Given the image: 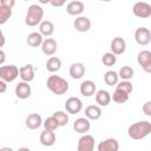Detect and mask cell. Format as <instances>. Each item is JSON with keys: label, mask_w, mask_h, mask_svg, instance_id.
Returning <instances> with one entry per match:
<instances>
[{"label": "cell", "mask_w": 151, "mask_h": 151, "mask_svg": "<svg viewBox=\"0 0 151 151\" xmlns=\"http://www.w3.org/2000/svg\"><path fill=\"white\" fill-rule=\"evenodd\" d=\"M151 132V123L146 120H140L137 123H133L127 129V134L130 138L134 140H139L145 138Z\"/></svg>", "instance_id": "1"}, {"label": "cell", "mask_w": 151, "mask_h": 151, "mask_svg": "<svg viewBox=\"0 0 151 151\" xmlns=\"http://www.w3.org/2000/svg\"><path fill=\"white\" fill-rule=\"evenodd\" d=\"M47 88L57 96H61L68 91V83L59 76H50L46 81Z\"/></svg>", "instance_id": "2"}, {"label": "cell", "mask_w": 151, "mask_h": 151, "mask_svg": "<svg viewBox=\"0 0 151 151\" xmlns=\"http://www.w3.org/2000/svg\"><path fill=\"white\" fill-rule=\"evenodd\" d=\"M44 17V9L39 5H31L28 7V11L25 17V24L27 26H37L38 24L41 22V19Z\"/></svg>", "instance_id": "3"}, {"label": "cell", "mask_w": 151, "mask_h": 151, "mask_svg": "<svg viewBox=\"0 0 151 151\" xmlns=\"http://www.w3.org/2000/svg\"><path fill=\"white\" fill-rule=\"evenodd\" d=\"M20 74V70L15 65H5L0 67V78L6 83L14 81Z\"/></svg>", "instance_id": "4"}, {"label": "cell", "mask_w": 151, "mask_h": 151, "mask_svg": "<svg viewBox=\"0 0 151 151\" xmlns=\"http://www.w3.org/2000/svg\"><path fill=\"white\" fill-rule=\"evenodd\" d=\"M132 12L136 17L146 19V18L151 17V5L147 2H144V1H138L133 5Z\"/></svg>", "instance_id": "5"}, {"label": "cell", "mask_w": 151, "mask_h": 151, "mask_svg": "<svg viewBox=\"0 0 151 151\" xmlns=\"http://www.w3.org/2000/svg\"><path fill=\"white\" fill-rule=\"evenodd\" d=\"M81 109H83V103H81V100H80L79 98H77V97H70V98L66 100V103H65V110H66L68 113H71V114H77V113H79V112L81 111Z\"/></svg>", "instance_id": "6"}, {"label": "cell", "mask_w": 151, "mask_h": 151, "mask_svg": "<svg viewBox=\"0 0 151 151\" xmlns=\"http://www.w3.org/2000/svg\"><path fill=\"white\" fill-rule=\"evenodd\" d=\"M78 151H92L94 149V138L91 134L84 133L78 140Z\"/></svg>", "instance_id": "7"}, {"label": "cell", "mask_w": 151, "mask_h": 151, "mask_svg": "<svg viewBox=\"0 0 151 151\" xmlns=\"http://www.w3.org/2000/svg\"><path fill=\"white\" fill-rule=\"evenodd\" d=\"M134 39L139 45H147L151 42V32L146 27H139L134 32Z\"/></svg>", "instance_id": "8"}, {"label": "cell", "mask_w": 151, "mask_h": 151, "mask_svg": "<svg viewBox=\"0 0 151 151\" xmlns=\"http://www.w3.org/2000/svg\"><path fill=\"white\" fill-rule=\"evenodd\" d=\"M90 127H91V124H90V120L87 117H80V118L76 119L73 123V129L76 130V132L81 133V134L88 132Z\"/></svg>", "instance_id": "9"}, {"label": "cell", "mask_w": 151, "mask_h": 151, "mask_svg": "<svg viewBox=\"0 0 151 151\" xmlns=\"http://www.w3.org/2000/svg\"><path fill=\"white\" fill-rule=\"evenodd\" d=\"M98 151H118L119 143L114 138H107L98 144Z\"/></svg>", "instance_id": "10"}, {"label": "cell", "mask_w": 151, "mask_h": 151, "mask_svg": "<svg viewBox=\"0 0 151 151\" xmlns=\"http://www.w3.org/2000/svg\"><path fill=\"white\" fill-rule=\"evenodd\" d=\"M126 50V42L122 37H116L112 39L111 41V51L112 53H114L116 55L123 54Z\"/></svg>", "instance_id": "11"}, {"label": "cell", "mask_w": 151, "mask_h": 151, "mask_svg": "<svg viewBox=\"0 0 151 151\" xmlns=\"http://www.w3.org/2000/svg\"><path fill=\"white\" fill-rule=\"evenodd\" d=\"M57 48H58V44L54 39L52 38H47L42 41L41 44V51L44 54L46 55H53L55 52H57Z\"/></svg>", "instance_id": "12"}, {"label": "cell", "mask_w": 151, "mask_h": 151, "mask_svg": "<svg viewBox=\"0 0 151 151\" xmlns=\"http://www.w3.org/2000/svg\"><path fill=\"white\" fill-rule=\"evenodd\" d=\"M31 92L32 90L27 81H21L15 86V96L19 99H27L31 96Z\"/></svg>", "instance_id": "13"}, {"label": "cell", "mask_w": 151, "mask_h": 151, "mask_svg": "<svg viewBox=\"0 0 151 151\" xmlns=\"http://www.w3.org/2000/svg\"><path fill=\"white\" fill-rule=\"evenodd\" d=\"M73 26L74 28L78 31V32H87L90 28H91V21L87 17H83V15H79L74 22H73Z\"/></svg>", "instance_id": "14"}, {"label": "cell", "mask_w": 151, "mask_h": 151, "mask_svg": "<svg viewBox=\"0 0 151 151\" xmlns=\"http://www.w3.org/2000/svg\"><path fill=\"white\" fill-rule=\"evenodd\" d=\"M85 9V6L81 1H71L66 6V12L70 15H80Z\"/></svg>", "instance_id": "15"}, {"label": "cell", "mask_w": 151, "mask_h": 151, "mask_svg": "<svg viewBox=\"0 0 151 151\" xmlns=\"http://www.w3.org/2000/svg\"><path fill=\"white\" fill-rule=\"evenodd\" d=\"M41 124H42V118L38 113H31L26 118V126L29 130H35V129L40 127Z\"/></svg>", "instance_id": "16"}, {"label": "cell", "mask_w": 151, "mask_h": 151, "mask_svg": "<svg viewBox=\"0 0 151 151\" xmlns=\"http://www.w3.org/2000/svg\"><path fill=\"white\" fill-rule=\"evenodd\" d=\"M19 77L21 78L22 81H32L34 79V68H33V65L31 64H27L22 67H20V74Z\"/></svg>", "instance_id": "17"}, {"label": "cell", "mask_w": 151, "mask_h": 151, "mask_svg": "<svg viewBox=\"0 0 151 151\" xmlns=\"http://www.w3.org/2000/svg\"><path fill=\"white\" fill-rule=\"evenodd\" d=\"M79 90L84 97H92L96 93V84L92 80H85L80 84Z\"/></svg>", "instance_id": "18"}, {"label": "cell", "mask_w": 151, "mask_h": 151, "mask_svg": "<svg viewBox=\"0 0 151 151\" xmlns=\"http://www.w3.org/2000/svg\"><path fill=\"white\" fill-rule=\"evenodd\" d=\"M40 143L44 146H52L55 143V133L51 130H44L40 133Z\"/></svg>", "instance_id": "19"}, {"label": "cell", "mask_w": 151, "mask_h": 151, "mask_svg": "<svg viewBox=\"0 0 151 151\" xmlns=\"http://www.w3.org/2000/svg\"><path fill=\"white\" fill-rule=\"evenodd\" d=\"M85 74V66L81 63H73L70 66V76L73 79H80Z\"/></svg>", "instance_id": "20"}, {"label": "cell", "mask_w": 151, "mask_h": 151, "mask_svg": "<svg viewBox=\"0 0 151 151\" xmlns=\"http://www.w3.org/2000/svg\"><path fill=\"white\" fill-rule=\"evenodd\" d=\"M111 99H112V97L106 90H99L96 93V101L100 106H107L110 104Z\"/></svg>", "instance_id": "21"}, {"label": "cell", "mask_w": 151, "mask_h": 151, "mask_svg": "<svg viewBox=\"0 0 151 151\" xmlns=\"http://www.w3.org/2000/svg\"><path fill=\"white\" fill-rule=\"evenodd\" d=\"M85 117L91 120H97L101 117V109L97 105H88L85 109Z\"/></svg>", "instance_id": "22"}, {"label": "cell", "mask_w": 151, "mask_h": 151, "mask_svg": "<svg viewBox=\"0 0 151 151\" xmlns=\"http://www.w3.org/2000/svg\"><path fill=\"white\" fill-rule=\"evenodd\" d=\"M42 34L40 32H32L27 35L26 42L31 46V47H38L42 44Z\"/></svg>", "instance_id": "23"}, {"label": "cell", "mask_w": 151, "mask_h": 151, "mask_svg": "<svg viewBox=\"0 0 151 151\" xmlns=\"http://www.w3.org/2000/svg\"><path fill=\"white\" fill-rule=\"evenodd\" d=\"M39 32L45 35V37H50L53 34L54 32V25L52 21L50 20H45V21H41L40 25H39Z\"/></svg>", "instance_id": "24"}, {"label": "cell", "mask_w": 151, "mask_h": 151, "mask_svg": "<svg viewBox=\"0 0 151 151\" xmlns=\"http://www.w3.org/2000/svg\"><path fill=\"white\" fill-rule=\"evenodd\" d=\"M61 67V60L58 57H51L46 63V68L48 72H57Z\"/></svg>", "instance_id": "25"}, {"label": "cell", "mask_w": 151, "mask_h": 151, "mask_svg": "<svg viewBox=\"0 0 151 151\" xmlns=\"http://www.w3.org/2000/svg\"><path fill=\"white\" fill-rule=\"evenodd\" d=\"M118 79H119V74L114 71H107L104 74V81L106 85L109 86H113L118 84Z\"/></svg>", "instance_id": "26"}, {"label": "cell", "mask_w": 151, "mask_h": 151, "mask_svg": "<svg viewBox=\"0 0 151 151\" xmlns=\"http://www.w3.org/2000/svg\"><path fill=\"white\" fill-rule=\"evenodd\" d=\"M111 97H112L113 101L117 104H124L129 100V93H126L122 90H118V88H116V91L113 92V94Z\"/></svg>", "instance_id": "27"}, {"label": "cell", "mask_w": 151, "mask_h": 151, "mask_svg": "<svg viewBox=\"0 0 151 151\" xmlns=\"http://www.w3.org/2000/svg\"><path fill=\"white\" fill-rule=\"evenodd\" d=\"M137 61H138V64L142 67L145 66V65H147L149 63H151V52L147 51V50L140 51L138 53V55H137Z\"/></svg>", "instance_id": "28"}, {"label": "cell", "mask_w": 151, "mask_h": 151, "mask_svg": "<svg viewBox=\"0 0 151 151\" xmlns=\"http://www.w3.org/2000/svg\"><path fill=\"white\" fill-rule=\"evenodd\" d=\"M42 125H44V127L46 130H51V131H55L60 126L59 123H58V120H57V118L54 116H51V117L46 118L45 122L42 123Z\"/></svg>", "instance_id": "29"}, {"label": "cell", "mask_w": 151, "mask_h": 151, "mask_svg": "<svg viewBox=\"0 0 151 151\" xmlns=\"http://www.w3.org/2000/svg\"><path fill=\"white\" fill-rule=\"evenodd\" d=\"M101 63H103L105 66H113V65L117 63V57H116V54L112 53V52L104 53L103 57H101Z\"/></svg>", "instance_id": "30"}, {"label": "cell", "mask_w": 151, "mask_h": 151, "mask_svg": "<svg viewBox=\"0 0 151 151\" xmlns=\"http://www.w3.org/2000/svg\"><path fill=\"white\" fill-rule=\"evenodd\" d=\"M12 17V8L0 5V24L4 25Z\"/></svg>", "instance_id": "31"}, {"label": "cell", "mask_w": 151, "mask_h": 151, "mask_svg": "<svg viewBox=\"0 0 151 151\" xmlns=\"http://www.w3.org/2000/svg\"><path fill=\"white\" fill-rule=\"evenodd\" d=\"M119 78H122L123 80H129L133 77V68L130 66H123L119 70Z\"/></svg>", "instance_id": "32"}, {"label": "cell", "mask_w": 151, "mask_h": 151, "mask_svg": "<svg viewBox=\"0 0 151 151\" xmlns=\"http://www.w3.org/2000/svg\"><path fill=\"white\" fill-rule=\"evenodd\" d=\"M53 116L57 118V120H58L60 126H65L68 123V116H67V113H65L63 111H55L53 113Z\"/></svg>", "instance_id": "33"}, {"label": "cell", "mask_w": 151, "mask_h": 151, "mask_svg": "<svg viewBox=\"0 0 151 151\" xmlns=\"http://www.w3.org/2000/svg\"><path fill=\"white\" fill-rule=\"evenodd\" d=\"M117 88L118 90H122V91H124V92H126V93L130 94L132 92V84L129 80H123V81H120V83L117 84Z\"/></svg>", "instance_id": "34"}, {"label": "cell", "mask_w": 151, "mask_h": 151, "mask_svg": "<svg viewBox=\"0 0 151 151\" xmlns=\"http://www.w3.org/2000/svg\"><path fill=\"white\" fill-rule=\"evenodd\" d=\"M143 112H144L145 116L151 117V100L144 103V105H143Z\"/></svg>", "instance_id": "35"}, {"label": "cell", "mask_w": 151, "mask_h": 151, "mask_svg": "<svg viewBox=\"0 0 151 151\" xmlns=\"http://www.w3.org/2000/svg\"><path fill=\"white\" fill-rule=\"evenodd\" d=\"M0 5L9 7V8H13V6L15 5V0H0Z\"/></svg>", "instance_id": "36"}, {"label": "cell", "mask_w": 151, "mask_h": 151, "mask_svg": "<svg viewBox=\"0 0 151 151\" xmlns=\"http://www.w3.org/2000/svg\"><path fill=\"white\" fill-rule=\"evenodd\" d=\"M65 2H66V0H52L51 5L53 7H61V6L65 5Z\"/></svg>", "instance_id": "37"}, {"label": "cell", "mask_w": 151, "mask_h": 151, "mask_svg": "<svg viewBox=\"0 0 151 151\" xmlns=\"http://www.w3.org/2000/svg\"><path fill=\"white\" fill-rule=\"evenodd\" d=\"M6 88H7V85H6V81L5 80H0V93H5V91H6Z\"/></svg>", "instance_id": "38"}, {"label": "cell", "mask_w": 151, "mask_h": 151, "mask_svg": "<svg viewBox=\"0 0 151 151\" xmlns=\"http://www.w3.org/2000/svg\"><path fill=\"white\" fill-rule=\"evenodd\" d=\"M142 68H143V71H144V72H146V73H151V63H149L147 65L143 66Z\"/></svg>", "instance_id": "39"}, {"label": "cell", "mask_w": 151, "mask_h": 151, "mask_svg": "<svg viewBox=\"0 0 151 151\" xmlns=\"http://www.w3.org/2000/svg\"><path fill=\"white\" fill-rule=\"evenodd\" d=\"M0 57H1V58H0V65H2L4 61H5V52H4L2 50L0 51Z\"/></svg>", "instance_id": "40"}, {"label": "cell", "mask_w": 151, "mask_h": 151, "mask_svg": "<svg viewBox=\"0 0 151 151\" xmlns=\"http://www.w3.org/2000/svg\"><path fill=\"white\" fill-rule=\"evenodd\" d=\"M4 44H5V35H4V33L1 32V44H0V47H2Z\"/></svg>", "instance_id": "41"}, {"label": "cell", "mask_w": 151, "mask_h": 151, "mask_svg": "<svg viewBox=\"0 0 151 151\" xmlns=\"http://www.w3.org/2000/svg\"><path fill=\"white\" fill-rule=\"evenodd\" d=\"M52 0H39L40 4H44V5H47V4H51Z\"/></svg>", "instance_id": "42"}, {"label": "cell", "mask_w": 151, "mask_h": 151, "mask_svg": "<svg viewBox=\"0 0 151 151\" xmlns=\"http://www.w3.org/2000/svg\"><path fill=\"white\" fill-rule=\"evenodd\" d=\"M99 1H105V2H109V1H112V0H99Z\"/></svg>", "instance_id": "43"}, {"label": "cell", "mask_w": 151, "mask_h": 151, "mask_svg": "<svg viewBox=\"0 0 151 151\" xmlns=\"http://www.w3.org/2000/svg\"><path fill=\"white\" fill-rule=\"evenodd\" d=\"M24 1H27V0H24Z\"/></svg>", "instance_id": "44"}]
</instances>
